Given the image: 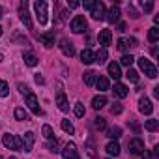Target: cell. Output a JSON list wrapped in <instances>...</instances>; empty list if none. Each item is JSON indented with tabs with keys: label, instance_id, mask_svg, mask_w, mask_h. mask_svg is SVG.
<instances>
[{
	"label": "cell",
	"instance_id": "obj_1",
	"mask_svg": "<svg viewBox=\"0 0 159 159\" xmlns=\"http://www.w3.org/2000/svg\"><path fill=\"white\" fill-rule=\"evenodd\" d=\"M2 144H4L8 150H19V152H23V139L17 137V135L4 133V135H2Z\"/></svg>",
	"mask_w": 159,
	"mask_h": 159
},
{
	"label": "cell",
	"instance_id": "obj_2",
	"mask_svg": "<svg viewBox=\"0 0 159 159\" xmlns=\"http://www.w3.org/2000/svg\"><path fill=\"white\" fill-rule=\"evenodd\" d=\"M34 10H36V17H38V23L39 25H47L49 21V13H47V2L45 0H36L34 2Z\"/></svg>",
	"mask_w": 159,
	"mask_h": 159
},
{
	"label": "cell",
	"instance_id": "obj_3",
	"mask_svg": "<svg viewBox=\"0 0 159 159\" xmlns=\"http://www.w3.org/2000/svg\"><path fill=\"white\" fill-rule=\"evenodd\" d=\"M69 28H71L73 34H83V32L88 28V23H86L84 15H75V17L71 19V23H69Z\"/></svg>",
	"mask_w": 159,
	"mask_h": 159
},
{
	"label": "cell",
	"instance_id": "obj_4",
	"mask_svg": "<svg viewBox=\"0 0 159 159\" xmlns=\"http://www.w3.org/2000/svg\"><path fill=\"white\" fill-rule=\"evenodd\" d=\"M137 60H139V66H140V69L144 71V75H148L150 79H155V77H157V69H155V66H153L148 58L140 56V58H137Z\"/></svg>",
	"mask_w": 159,
	"mask_h": 159
},
{
	"label": "cell",
	"instance_id": "obj_5",
	"mask_svg": "<svg viewBox=\"0 0 159 159\" xmlns=\"http://www.w3.org/2000/svg\"><path fill=\"white\" fill-rule=\"evenodd\" d=\"M127 150H129V155H142L144 153V142L139 139V137H135V139H131L129 142H127Z\"/></svg>",
	"mask_w": 159,
	"mask_h": 159
},
{
	"label": "cell",
	"instance_id": "obj_6",
	"mask_svg": "<svg viewBox=\"0 0 159 159\" xmlns=\"http://www.w3.org/2000/svg\"><path fill=\"white\" fill-rule=\"evenodd\" d=\"M105 13H107L105 4H103V2H99V0H96L94 6H92V10H90V15H92L96 21H103V19H105Z\"/></svg>",
	"mask_w": 159,
	"mask_h": 159
},
{
	"label": "cell",
	"instance_id": "obj_7",
	"mask_svg": "<svg viewBox=\"0 0 159 159\" xmlns=\"http://www.w3.org/2000/svg\"><path fill=\"white\" fill-rule=\"evenodd\" d=\"M19 17H21V21L25 23V26H26L28 30H32V19H30L28 4H26V2H21V4H19Z\"/></svg>",
	"mask_w": 159,
	"mask_h": 159
},
{
	"label": "cell",
	"instance_id": "obj_8",
	"mask_svg": "<svg viewBox=\"0 0 159 159\" xmlns=\"http://www.w3.org/2000/svg\"><path fill=\"white\" fill-rule=\"evenodd\" d=\"M25 101H26V105H28V109L34 112V114H43V111L39 109V103H38V98H36V94H28V96H25Z\"/></svg>",
	"mask_w": 159,
	"mask_h": 159
},
{
	"label": "cell",
	"instance_id": "obj_9",
	"mask_svg": "<svg viewBox=\"0 0 159 159\" xmlns=\"http://www.w3.org/2000/svg\"><path fill=\"white\" fill-rule=\"evenodd\" d=\"M62 157L64 159H79V150L75 146V142H67L62 150Z\"/></svg>",
	"mask_w": 159,
	"mask_h": 159
},
{
	"label": "cell",
	"instance_id": "obj_10",
	"mask_svg": "<svg viewBox=\"0 0 159 159\" xmlns=\"http://www.w3.org/2000/svg\"><path fill=\"white\" fill-rule=\"evenodd\" d=\"M34 142H36V135L32 133V131H26L25 133V137H23V152H32V146H34Z\"/></svg>",
	"mask_w": 159,
	"mask_h": 159
},
{
	"label": "cell",
	"instance_id": "obj_11",
	"mask_svg": "<svg viewBox=\"0 0 159 159\" xmlns=\"http://www.w3.org/2000/svg\"><path fill=\"white\" fill-rule=\"evenodd\" d=\"M98 39H99V45H103V49H107V47L111 45V41H112V32H111L109 28H105V30H99V36H98Z\"/></svg>",
	"mask_w": 159,
	"mask_h": 159
},
{
	"label": "cell",
	"instance_id": "obj_12",
	"mask_svg": "<svg viewBox=\"0 0 159 159\" xmlns=\"http://www.w3.org/2000/svg\"><path fill=\"white\" fill-rule=\"evenodd\" d=\"M139 111H140L142 114H146V116L153 112V105H152V101H150V99H148L146 96L139 99Z\"/></svg>",
	"mask_w": 159,
	"mask_h": 159
},
{
	"label": "cell",
	"instance_id": "obj_13",
	"mask_svg": "<svg viewBox=\"0 0 159 159\" xmlns=\"http://www.w3.org/2000/svg\"><path fill=\"white\" fill-rule=\"evenodd\" d=\"M56 105H58V109H60L62 112H67V111H69L67 98H66V94H64L62 90H58V92H56Z\"/></svg>",
	"mask_w": 159,
	"mask_h": 159
},
{
	"label": "cell",
	"instance_id": "obj_14",
	"mask_svg": "<svg viewBox=\"0 0 159 159\" xmlns=\"http://www.w3.org/2000/svg\"><path fill=\"white\" fill-rule=\"evenodd\" d=\"M60 49H62V52L66 54V56H75V47H73V43L69 41V39H60Z\"/></svg>",
	"mask_w": 159,
	"mask_h": 159
},
{
	"label": "cell",
	"instance_id": "obj_15",
	"mask_svg": "<svg viewBox=\"0 0 159 159\" xmlns=\"http://www.w3.org/2000/svg\"><path fill=\"white\" fill-rule=\"evenodd\" d=\"M120 15H122V13H120V8L114 4V6L105 13V19H107L109 23H118V21H120Z\"/></svg>",
	"mask_w": 159,
	"mask_h": 159
},
{
	"label": "cell",
	"instance_id": "obj_16",
	"mask_svg": "<svg viewBox=\"0 0 159 159\" xmlns=\"http://www.w3.org/2000/svg\"><path fill=\"white\" fill-rule=\"evenodd\" d=\"M107 69H109V75L114 79V81H118V79L122 77V67H120V64H118V62H111Z\"/></svg>",
	"mask_w": 159,
	"mask_h": 159
},
{
	"label": "cell",
	"instance_id": "obj_17",
	"mask_svg": "<svg viewBox=\"0 0 159 159\" xmlns=\"http://www.w3.org/2000/svg\"><path fill=\"white\" fill-rule=\"evenodd\" d=\"M39 41H41L47 49L54 47V32H45V34H41V36H39Z\"/></svg>",
	"mask_w": 159,
	"mask_h": 159
},
{
	"label": "cell",
	"instance_id": "obj_18",
	"mask_svg": "<svg viewBox=\"0 0 159 159\" xmlns=\"http://www.w3.org/2000/svg\"><path fill=\"white\" fill-rule=\"evenodd\" d=\"M129 47H137V39H133V38H120L118 39V49L120 51H127Z\"/></svg>",
	"mask_w": 159,
	"mask_h": 159
},
{
	"label": "cell",
	"instance_id": "obj_19",
	"mask_svg": "<svg viewBox=\"0 0 159 159\" xmlns=\"http://www.w3.org/2000/svg\"><path fill=\"white\" fill-rule=\"evenodd\" d=\"M112 92H114V96H116V98L124 99V98H127V94H129V88H127L125 84H122V83H116Z\"/></svg>",
	"mask_w": 159,
	"mask_h": 159
},
{
	"label": "cell",
	"instance_id": "obj_20",
	"mask_svg": "<svg viewBox=\"0 0 159 159\" xmlns=\"http://www.w3.org/2000/svg\"><path fill=\"white\" fill-rule=\"evenodd\" d=\"M81 62L86 64V66L94 64V62H96V58H94V51H92V49H84V51L81 52Z\"/></svg>",
	"mask_w": 159,
	"mask_h": 159
},
{
	"label": "cell",
	"instance_id": "obj_21",
	"mask_svg": "<svg viewBox=\"0 0 159 159\" xmlns=\"http://www.w3.org/2000/svg\"><path fill=\"white\" fill-rule=\"evenodd\" d=\"M83 79H84V84H86V86H94V84H96V79H98V75H96V71L88 69V71H84Z\"/></svg>",
	"mask_w": 159,
	"mask_h": 159
},
{
	"label": "cell",
	"instance_id": "obj_22",
	"mask_svg": "<svg viewBox=\"0 0 159 159\" xmlns=\"http://www.w3.org/2000/svg\"><path fill=\"white\" fill-rule=\"evenodd\" d=\"M23 60H25V64H26L28 67H36V66H38V58H36V54L30 52V51H26V52L23 54Z\"/></svg>",
	"mask_w": 159,
	"mask_h": 159
},
{
	"label": "cell",
	"instance_id": "obj_23",
	"mask_svg": "<svg viewBox=\"0 0 159 159\" xmlns=\"http://www.w3.org/2000/svg\"><path fill=\"white\" fill-rule=\"evenodd\" d=\"M120 150H122V148H120V144H118L116 140H111V142L107 144V148H105V152H107L109 155H114V157L120 155Z\"/></svg>",
	"mask_w": 159,
	"mask_h": 159
},
{
	"label": "cell",
	"instance_id": "obj_24",
	"mask_svg": "<svg viewBox=\"0 0 159 159\" xmlns=\"http://www.w3.org/2000/svg\"><path fill=\"white\" fill-rule=\"evenodd\" d=\"M96 86H98L99 92H107V90L111 88L109 79H107V77H98V79H96Z\"/></svg>",
	"mask_w": 159,
	"mask_h": 159
},
{
	"label": "cell",
	"instance_id": "obj_25",
	"mask_svg": "<svg viewBox=\"0 0 159 159\" xmlns=\"http://www.w3.org/2000/svg\"><path fill=\"white\" fill-rule=\"evenodd\" d=\"M105 105H107V98H105V96H96V98L92 99V107H94L96 111L103 109Z\"/></svg>",
	"mask_w": 159,
	"mask_h": 159
},
{
	"label": "cell",
	"instance_id": "obj_26",
	"mask_svg": "<svg viewBox=\"0 0 159 159\" xmlns=\"http://www.w3.org/2000/svg\"><path fill=\"white\" fill-rule=\"evenodd\" d=\"M105 131H107V137H109L111 140H116V139H120V137H122V129H120L118 125L109 127V129H105Z\"/></svg>",
	"mask_w": 159,
	"mask_h": 159
},
{
	"label": "cell",
	"instance_id": "obj_27",
	"mask_svg": "<svg viewBox=\"0 0 159 159\" xmlns=\"http://www.w3.org/2000/svg\"><path fill=\"white\" fill-rule=\"evenodd\" d=\"M107 56H109V52H107V49H103V47H101L98 52H94V58H96V62H98V64H105Z\"/></svg>",
	"mask_w": 159,
	"mask_h": 159
},
{
	"label": "cell",
	"instance_id": "obj_28",
	"mask_svg": "<svg viewBox=\"0 0 159 159\" xmlns=\"http://www.w3.org/2000/svg\"><path fill=\"white\" fill-rule=\"evenodd\" d=\"M159 39V28L157 26H152L150 30H148V41L150 43H155Z\"/></svg>",
	"mask_w": 159,
	"mask_h": 159
},
{
	"label": "cell",
	"instance_id": "obj_29",
	"mask_svg": "<svg viewBox=\"0 0 159 159\" xmlns=\"http://www.w3.org/2000/svg\"><path fill=\"white\" fill-rule=\"evenodd\" d=\"M13 114H15V118H17L19 122H26V120H28V114H26V111H25L23 107H17Z\"/></svg>",
	"mask_w": 159,
	"mask_h": 159
},
{
	"label": "cell",
	"instance_id": "obj_30",
	"mask_svg": "<svg viewBox=\"0 0 159 159\" xmlns=\"http://www.w3.org/2000/svg\"><path fill=\"white\" fill-rule=\"evenodd\" d=\"M73 112H75V116H77V118H83V116H84V112H86V111H84V105H83L81 101H77V103H75V107H73Z\"/></svg>",
	"mask_w": 159,
	"mask_h": 159
},
{
	"label": "cell",
	"instance_id": "obj_31",
	"mask_svg": "<svg viewBox=\"0 0 159 159\" xmlns=\"http://www.w3.org/2000/svg\"><path fill=\"white\" fill-rule=\"evenodd\" d=\"M41 133H43V137H45L47 140H51V139H54V131H52V127H51L49 124H45V125L41 127Z\"/></svg>",
	"mask_w": 159,
	"mask_h": 159
},
{
	"label": "cell",
	"instance_id": "obj_32",
	"mask_svg": "<svg viewBox=\"0 0 159 159\" xmlns=\"http://www.w3.org/2000/svg\"><path fill=\"white\" fill-rule=\"evenodd\" d=\"M133 62H135V56H131V54H124V56H122V60H120V66H125V67L129 69Z\"/></svg>",
	"mask_w": 159,
	"mask_h": 159
},
{
	"label": "cell",
	"instance_id": "obj_33",
	"mask_svg": "<svg viewBox=\"0 0 159 159\" xmlns=\"http://www.w3.org/2000/svg\"><path fill=\"white\" fill-rule=\"evenodd\" d=\"M60 125H62V129H64L67 135H73V133H75V127H73V124H71L69 120H62Z\"/></svg>",
	"mask_w": 159,
	"mask_h": 159
},
{
	"label": "cell",
	"instance_id": "obj_34",
	"mask_svg": "<svg viewBox=\"0 0 159 159\" xmlns=\"http://www.w3.org/2000/svg\"><path fill=\"white\" fill-rule=\"evenodd\" d=\"M94 125H96V129L103 131V129H107V120H105L103 116H98V118H96V122H94Z\"/></svg>",
	"mask_w": 159,
	"mask_h": 159
},
{
	"label": "cell",
	"instance_id": "obj_35",
	"mask_svg": "<svg viewBox=\"0 0 159 159\" xmlns=\"http://www.w3.org/2000/svg\"><path fill=\"white\" fill-rule=\"evenodd\" d=\"M8 94H10V86H8V83L0 79V98H8Z\"/></svg>",
	"mask_w": 159,
	"mask_h": 159
},
{
	"label": "cell",
	"instance_id": "obj_36",
	"mask_svg": "<svg viewBox=\"0 0 159 159\" xmlns=\"http://www.w3.org/2000/svg\"><path fill=\"white\" fill-rule=\"evenodd\" d=\"M125 77L129 79V81H131V83H139V73H137L135 69H131V67L127 69V73H125Z\"/></svg>",
	"mask_w": 159,
	"mask_h": 159
},
{
	"label": "cell",
	"instance_id": "obj_37",
	"mask_svg": "<svg viewBox=\"0 0 159 159\" xmlns=\"http://www.w3.org/2000/svg\"><path fill=\"white\" fill-rule=\"evenodd\" d=\"M144 127H146L148 131H157V127H159V122H157V120H148V122L144 124Z\"/></svg>",
	"mask_w": 159,
	"mask_h": 159
},
{
	"label": "cell",
	"instance_id": "obj_38",
	"mask_svg": "<svg viewBox=\"0 0 159 159\" xmlns=\"http://www.w3.org/2000/svg\"><path fill=\"white\" fill-rule=\"evenodd\" d=\"M122 111H124V107H122L120 103H114V105L111 107V114H122Z\"/></svg>",
	"mask_w": 159,
	"mask_h": 159
},
{
	"label": "cell",
	"instance_id": "obj_39",
	"mask_svg": "<svg viewBox=\"0 0 159 159\" xmlns=\"http://www.w3.org/2000/svg\"><path fill=\"white\" fill-rule=\"evenodd\" d=\"M47 148H49L51 152H54V153H56V152H58V140H56V139H54V140L51 139V140H49V144H47Z\"/></svg>",
	"mask_w": 159,
	"mask_h": 159
},
{
	"label": "cell",
	"instance_id": "obj_40",
	"mask_svg": "<svg viewBox=\"0 0 159 159\" xmlns=\"http://www.w3.org/2000/svg\"><path fill=\"white\" fill-rule=\"evenodd\" d=\"M19 92H21L23 96H28V94H30V88H28L26 84H23V83H21V84H19Z\"/></svg>",
	"mask_w": 159,
	"mask_h": 159
},
{
	"label": "cell",
	"instance_id": "obj_41",
	"mask_svg": "<svg viewBox=\"0 0 159 159\" xmlns=\"http://www.w3.org/2000/svg\"><path fill=\"white\" fill-rule=\"evenodd\" d=\"M142 10H144L146 13H150V11L153 10V2H144V4H142Z\"/></svg>",
	"mask_w": 159,
	"mask_h": 159
},
{
	"label": "cell",
	"instance_id": "obj_42",
	"mask_svg": "<svg viewBox=\"0 0 159 159\" xmlns=\"http://www.w3.org/2000/svg\"><path fill=\"white\" fill-rule=\"evenodd\" d=\"M34 81H36L38 84H45V79H43V75H39V73H36V77H34Z\"/></svg>",
	"mask_w": 159,
	"mask_h": 159
},
{
	"label": "cell",
	"instance_id": "obj_43",
	"mask_svg": "<svg viewBox=\"0 0 159 159\" xmlns=\"http://www.w3.org/2000/svg\"><path fill=\"white\" fill-rule=\"evenodd\" d=\"M67 6H69L71 10H75V8H79V6H81V4H79L77 0H71V2H67Z\"/></svg>",
	"mask_w": 159,
	"mask_h": 159
},
{
	"label": "cell",
	"instance_id": "obj_44",
	"mask_svg": "<svg viewBox=\"0 0 159 159\" xmlns=\"http://www.w3.org/2000/svg\"><path fill=\"white\" fill-rule=\"evenodd\" d=\"M83 6H84V10H92V6H94V0H86V2H84Z\"/></svg>",
	"mask_w": 159,
	"mask_h": 159
},
{
	"label": "cell",
	"instance_id": "obj_45",
	"mask_svg": "<svg viewBox=\"0 0 159 159\" xmlns=\"http://www.w3.org/2000/svg\"><path fill=\"white\" fill-rule=\"evenodd\" d=\"M153 96H155V98H159V86H155V88H153Z\"/></svg>",
	"mask_w": 159,
	"mask_h": 159
},
{
	"label": "cell",
	"instance_id": "obj_46",
	"mask_svg": "<svg viewBox=\"0 0 159 159\" xmlns=\"http://www.w3.org/2000/svg\"><path fill=\"white\" fill-rule=\"evenodd\" d=\"M4 17V10H2V6H0V19Z\"/></svg>",
	"mask_w": 159,
	"mask_h": 159
},
{
	"label": "cell",
	"instance_id": "obj_47",
	"mask_svg": "<svg viewBox=\"0 0 159 159\" xmlns=\"http://www.w3.org/2000/svg\"><path fill=\"white\" fill-rule=\"evenodd\" d=\"M0 36H2V26H0Z\"/></svg>",
	"mask_w": 159,
	"mask_h": 159
},
{
	"label": "cell",
	"instance_id": "obj_48",
	"mask_svg": "<svg viewBox=\"0 0 159 159\" xmlns=\"http://www.w3.org/2000/svg\"><path fill=\"white\" fill-rule=\"evenodd\" d=\"M8 159H15V157H8Z\"/></svg>",
	"mask_w": 159,
	"mask_h": 159
},
{
	"label": "cell",
	"instance_id": "obj_49",
	"mask_svg": "<svg viewBox=\"0 0 159 159\" xmlns=\"http://www.w3.org/2000/svg\"><path fill=\"white\" fill-rule=\"evenodd\" d=\"M0 159H2V155H0Z\"/></svg>",
	"mask_w": 159,
	"mask_h": 159
},
{
	"label": "cell",
	"instance_id": "obj_50",
	"mask_svg": "<svg viewBox=\"0 0 159 159\" xmlns=\"http://www.w3.org/2000/svg\"><path fill=\"white\" fill-rule=\"evenodd\" d=\"M107 159H111V157H107Z\"/></svg>",
	"mask_w": 159,
	"mask_h": 159
}]
</instances>
